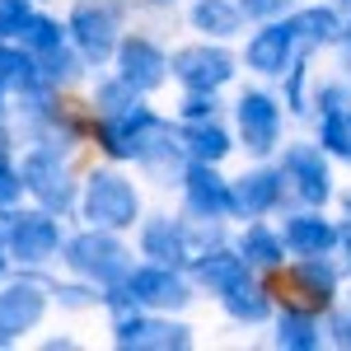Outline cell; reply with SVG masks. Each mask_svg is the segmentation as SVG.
Here are the masks:
<instances>
[{
    "mask_svg": "<svg viewBox=\"0 0 351 351\" xmlns=\"http://www.w3.org/2000/svg\"><path fill=\"white\" fill-rule=\"evenodd\" d=\"M75 216L84 225H99V230H117L127 234L136 230V220L145 216V197L141 183L132 173H122V164H99L80 178V202H75Z\"/></svg>",
    "mask_w": 351,
    "mask_h": 351,
    "instance_id": "1",
    "label": "cell"
},
{
    "mask_svg": "<svg viewBox=\"0 0 351 351\" xmlns=\"http://www.w3.org/2000/svg\"><path fill=\"white\" fill-rule=\"evenodd\" d=\"M61 267L71 271V276H80L89 286H112V281H122L136 263V248L117 230H99V225H84L75 234H66L61 239V258H56Z\"/></svg>",
    "mask_w": 351,
    "mask_h": 351,
    "instance_id": "2",
    "label": "cell"
},
{
    "mask_svg": "<svg viewBox=\"0 0 351 351\" xmlns=\"http://www.w3.org/2000/svg\"><path fill=\"white\" fill-rule=\"evenodd\" d=\"M19 173H24V197H33V206L52 211V216H75L80 202V173L71 169V150L61 145H24L19 155Z\"/></svg>",
    "mask_w": 351,
    "mask_h": 351,
    "instance_id": "3",
    "label": "cell"
},
{
    "mask_svg": "<svg viewBox=\"0 0 351 351\" xmlns=\"http://www.w3.org/2000/svg\"><path fill=\"white\" fill-rule=\"evenodd\" d=\"M61 239H66V230H61V216L52 211H43V206H5V253H10V263L14 267H33V271H47L61 258Z\"/></svg>",
    "mask_w": 351,
    "mask_h": 351,
    "instance_id": "4",
    "label": "cell"
},
{
    "mask_svg": "<svg viewBox=\"0 0 351 351\" xmlns=\"http://www.w3.org/2000/svg\"><path fill=\"white\" fill-rule=\"evenodd\" d=\"M234 108V141L248 160H271L286 141V104L267 84H243Z\"/></svg>",
    "mask_w": 351,
    "mask_h": 351,
    "instance_id": "5",
    "label": "cell"
},
{
    "mask_svg": "<svg viewBox=\"0 0 351 351\" xmlns=\"http://www.w3.org/2000/svg\"><path fill=\"white\" fill-rule=\"evenodd\" d=\"M271 160L286 178L291 206H332L337 173H332V160H328V150L319 141H281V150Z\"/></svg>",
    "mask_w": 351,
    "mask_h": 351,
    "instance_id": "6",
    "label": "cell"
},
{
    "mask_svg": "<svg viewBox=\"0 0 351 351\" xmlns=\"http://www.w3.org/2000/svg\"><path fill=\"white\" fill-rule=\"evenodd\" d=\"M52 309V276L19 267L0 281V347H19Z\"/></svg>",
    "mask_w": 351,
    "mask_h": 351,
    "instance_id": "7",
    "label": "cell"
},
{
    "mask_svg": "<svg viewBox=\"0 0 351 351\" xmlns=\"http://www.w3.org/2000/svg\"><path fill=\"white\" fill-rule=\"evenodd\" d=\"M127 19V5L122 0H75L71 14H66V38L71 47L84 56L89 71H104L117 52V38L127 33L122 28Z\"/></svg>",
    "mask_w": 351,
    "mask_h": 351,
    "instance_id": "8",
    "label": "cell"
},
{
    "mask_svg": "<svg viewBox=\"0 0 351 351\" xmlns=\"http://www.w3.org/2000/svg\"><path fill=\"white\" fill-rule=\"evenodd\" d=\"M169 122L164 112H155L145 99L132 104L127 112H108V117H94L89 122V141L104 150V160L112 164H136L145 155V145L160 136V127Z\"/></svg>",
    "mask_w": 351,
    "mask_h": 351,
    "instance_id": "9",
    "label": "cell"
},
{
    "mask_svg": "<svg viewBox=\"0 0 351 351\" xmlns=\"http://www.w3.org/2000/svg\"><path fill=\"white\" fill-rule=\"evenodd\" d=\"M342 286H347V267H342V258H337V253L286 258L276 300H295V304H304V309L328 314V309H332V300L342 295Z\"/></svg>",
    "mask_w": 351,
    "mask_h": 351,
    "instance_id": "10",
    "label": "cell"
},
{
    "mask_svg": "<svg viewBox=\"0 0 351 351\" xmlns=\"http://www.w3.org/2000/svg\"><path fill=\"white\" fill-rule=\"evenodd\" d=\"M169 80L178 89H230L239 80V52L216 38H197L169 52Z\"/></svg>",
    "mask_w": 351,
    "mask_h": 351,
    "instance_id": "11",
    "label": "cell"
},
{
    "mask_svg": "<svg viewBox=\"0 0 351 351\" xmlns=\"http://www.w3.org/2000/svg\"><path fill=\"white\" fill-rule=\"evenodd\" d=\"M291 206V192L276 160H253L243 173L230 178V220H271Z\"/></svg>",
    "mask_w": 351,
    "mask_h": 351,
    "instance_id": "12",
    "label": "cell"
},
{
    "mask_svg": "<svg viewBox=\"0 0 351 351\" xmlns=\"http://www.w3.org/2000/svg\"><path fill=\"white\" fill-rule=\"evenodd\" d=\"M127 295L141 304V309H155V314H183L197 304V286L183 267H164V263H132V271L122 276Z\"/></svg>",
    "mask_w": 351,
    "mask_h": 351,
    "instance_id": "13",
    "label": "cell"
},
{
    "mask_svg": "<svg viewBox=\"0 0 351 351\" xmlns=\"http://www.w3.org/2000/svg\"><path fill=\"white\" fill-rule=\"evenodd\" d=\"M108 332L117 351H188L197 342L188 319L155 314V309H132L127 319H112Z\"/></svg>",
    "mask_w": 351,
    "mask_h": 351,
    "instance_id": "14",
    "label": "cell"
},
{
    "mask_svg": "<svg viewBox=\"0 0 351 351\" xmlns=\"http://www.w3.org/2000/svg\"><path fill=\"white\" fill-rule=\"evenodd\" d=\"M295 52L300 47L291 33V19H267V24H248L239 66H248V75H258V80H281Z\"/></svg>",
    "mask_w": 351,
    "mask_h": 351,
    "instance_id": "15",
    "label": "cell"
},
{
    "mask_svg": "<svg viewBox=\"0 0 351 351\" xmlns=\"http://www.w3.org/2000/svg\"><path fill=\"white\" fill-rule=\"evenodd\" d=\"M108 66L132 84L136 94H145V99H150L155 89L169 84V52H164L150 33H122Z\"/></svg>",
    "mask_w": 351,
    "mask_h": 351,
    "instance_id": "16",
    "label": "cell"
},
{
    "mask_svg": "<svg viewBox=\"0 0 351 351\" xmlns=\"http://www.w3.org/2000/svg\"><path fill=\"white\" fill-rule=\"evenodd\" d=\"M178 197H183V216L230 220V178L220 173V164L188 160L178 173Z\"/></svg>",
    "mask_w": 351,
    "mask_h": 351,
    "instance_id": "17",
    "label": "cell"
},
{
    "mask_svg": "<svg viewBox=\"0 0 351 351\" xmlns=\"http://www.w3.org/2000/svg\"><path fill=\"white\" fill-rule=\"evenodd\" d=\"M276 230H281V243L291 258L337 253V220L328 216V206H286Z\"/></svg>",
    "mask_w": 351,
    "mask_h": 351,
    "instance_id": "18",
    "label": "cell"
},
{
    "mask_svg": "<svg viewBox=\"0 0 351 351\" xmlns=\"http://www.w3.org/2000/svg\"><path fill=\"white\" fill-rule=\"evenodd\" d=\"M136 253L145 263H164V267H183L188 271V225H183V211L169 216V211H155V216L136 220Z\"/></svg>",
    "mask_w": 351,
    "mask_h": 351,
    "instance_id": "19",
    "label": "cell"
},
{
    "mask_svg": "<svg viewBox=\"0 0 351 351\" xmlns=\"http://www.w3.org/2000/svg\"><path fill=\"white\" fill-rule=\"evenodd\" d=\"M286 19H291V33H295V47L309 56L332 52V43L342 38V24H347V14L332 0H295V10Z\"/></svg>",
    "mask_w": 351,
    "mask_h": 351,
    "instance_id": "20",
    "label": "cell"
},
{
    "mask_svg": "<svg viewBox=\"0 0 351 351\" xmlns=\"http://www.w3.org/2000/svg\"><path fill=\"white\" fill-rule=\"evenodd\" d=\"M216 304H220V314H225L230 324L263 328V324H271V314H276V286H271V276H263V271H248L239 286H230Z\"/></svg>",
    "mask_w": 351,
    "mask_h": 351,
    "instance_id": "21",
    "label": "cell"
},
{
    "mask_svg": "<svg viewBox=\"0 0 351 351\" xmlns=\"http://www.w3.org/2000/svg\"><path fill=\"white\" fill-rule=\"evenodd\" d=\"M271 347L276 351H324L328 332H324V314L304 309L295 300H276L271 314Z\"/></svg>",
    "mask_w": 351,
    "mask_h": 351,
    "instance_id": "22",
    "label": "cell"
},
{
    "mask_svg": "<svg viewBox=\"0 0 351 351\" xmlns=\"http://www.w3.org/2000/svg\"><path fill=\"white\" fill-rule=\"evenodd\" d=\"M248 271H253V267L243 263V253L225 239V243H216V248H206V253L188 267V276H192V286H197V295L220 300L230 286H239Z\"/></svg>",
    "mask_w": 351,
    "mask_h": 351,
    "instance_id": "23",
    "label": "cell"
},
{
    "mask_svg": "<svg viewBox=\"0 0 351 351\" xmlns=\"http://www.w3.org/2000/svg\"><path fill=\"white\" fill-rule=\"evenodd\" d=\"M178 122V117H173ZM178 141H183V150H188V160H202V164H225L234 150H239V141H234V127L225 122V112L220 117H197V122H178Z\"/></svg>",
    "mask_w": 351,
    "mask_h": 351,
    "instance_id": "24",
    "label": "cell"
},
{
    "mask_svg": "<svg viewBox=\"0 0 351 351\" xmlns=\"http://www.w3.org/2000/svg\"><path fill=\"white\" fill-rule=\"evenodd\" d=\"M230 243L243 253V263L253 271H263V276H281L286 258H291L286 243H281V230H276L271 220H243V230Z\"/></svg>",
    "mask_w": 351,
    "mask_h": 351,
    "instance_id": "25",
    "label": "cell"
},
{
    "mask_svg": "<svg viewBox=\"0 0 351 351\" xmlns=\"http://www.w3.org/2000/svg\"><path fill=\"white\" fill-rule=\"evenodd\" d=\"M188 24L202 38H216V43H234L248 33V19L239 14L234 0H188Z\"/></svg>",
    "mask_w": 351,
    "mask_h": 351,
    "instance_id": "26",
    "label": "cell"
},
{
    "mask_svg": "<svg viewBox=\"0 0 351 351\" xmlns=\"http://www.w3.org/2000/svg\"><path fill=\"white\" fill-rule=\"evenodd\" d=\"M19 47H28L33 56H47L56 52V47H66L71 38H66V19H56V14H47V10H38L33 5V14L24 19V28H19V38H14Z\"/></svg>",
    "mask_w": 351,
    "mask_h": 351,
    "instance_id": "27",
    "label": "cell"
},
{
    "mask_svg": "<svg viewBox=\"0 0 351 351\" xmlns=\"http://www.w3.org/2000/svg\"><path fill=\"white\" fill-rule=\"evenodd\" d=\"M314 141L328 150L332 164H347L351 169V108H337V112L314 117Z\"/></svg>",
    "mask_w": 351,
    "mask_h": 351,
    "instance_id": "28",
    "label": "cell"
},
{
    "mask_svg": "<svg viewBox=\"0 0 351 351\" xmlns=\"http://www.w3.org/2000/svg\"><path fill=\"white\" fill-rule=\"evenodd\" d=\"M309 52H295V61L281 75V104L291 117H309V94H314V71H309Z\"/></svg>",
    "mask_w": 351,
    "mask_h": 351,
    "instance_id": "29",
    "label": "cell"
},
{
    "mask_svg": "<svg viewBox=\"0 0 351 351\" xmlns=\"http://www.w3.org/2000/svg\"><path fill=\"white\" fill-rule=\"evenodd\" d=\"M38 71H43V80L52 84V89H75V84L89 75V66H84V56L66 43V47H56V52H47V56H38Z\"/></svg>",
    "mask_w": 351,
    "mask_h": 351,
    "instance_id": "30",
    "label": "cell"
},
{
    "mask_svg": "<svg viewBox=\"0 0 351 351\" xmlns=\"http://www.w3.org/2000/svg\"><path fill=\"white\" fill-rule=\"evenodd\" d=\"M141 99H145V94H136L132 84L117 75V71H108V75H99V80H94V89H89V112H94V117L127 112L132 104H141Z\"/></svg>",
    "mask_w": 351,
    "mask_h": 351,
    "instance_id": "31",
    "label": "cell"
},
{
    "mask_svg": "<svg viewBox=\"0 0 351 351\" xmlns=\"http://www.w3.org/2000/svg\"><path fill=\"white\" fill-rule=\"evenodd\" d=\"M52 304L66 309V314H89V309H99V286H89V281H80V276L52 281Z\"/></svg>",
    "mask_w": 351,
    "mask_h": 351,
    "instance_id": "32",
    "label": "cell"
},
{
    "mask_svg": "<svg viewBox=\"0 0 351 351\" xmlns=\"http://www.w3.org/2000/svg\"><path fill=\"white\" fill-rule=\"evenodd\" d=\"M351 108V80L347 75H328V80H314V94H309V112L324 117V112Z\"/></svg>",
    "mask_w": 351,
    "mask_h": 351,
    "instance_id": "33",
    "label": "cell"
},
{
    "mask_svg": "<svg viewBox=\"0 0 351 351\" xmlns=\"http://www.w3.org/2000/svg\"><path fill=\"white\" fill-rule=\"evenodd\" d=\"M220 112H225L220 89H183L173 117H178V122H197V117H220Z\"/></svg>",
    "mask_w": 351,
    "mask_h": 351,
    "instance_id": "34",
    "label": "cell"
},
{
    "mask_svg": "<svg viewBox=\"0 0 351 351\" xmlns=\"http://www.w3.org/2000/svg\"><path fill=\"white\" fill-rule=\"evenodd\" d=\"M324 332H328V347L351 351V300H332V309L324 314Z\"/></svg>",
    "mask_w": 351,
    "mask_h": 351,
    "instance_id": "35",
    "label": "cell"
},
{
    "mask_svg": "<svg viewBox=\"0 0 351 351\" xmlns=\"http://www.w3.org/2000/svg\"><path fill=\"white\" fill-rule=\"evenodd\" d=\"M239 5V14L248 24H267V19H286L291 10H295V0H234Z\"/></svg>",
    "mask_w": 351,
    "mask_h": 351,
    "instance_id": "36",
    "label": "cell"
},
{
    "mask_svg": "<svg viewBox=\"0 0 351 351\" xmlns=\"http://www.w3.org/2000/svg\"><path fill=\"white\" fill-rule=\"evenodd\" d=\"M28 14H33V0H0V38H19Z\"/></svg>",
    "mask_w": 351,
    "mask_h": 351,
    "instance_id": "37",
    "label": "cell"
},
{
    "mask_svg": "<svg viewBox=\"0 0 351 351\" xmlns=\"http://www.w3.org/2000/svg\"><path fill=\"white\" fill-rule=\"evenodd\" d=\"M19 202H24V173L14 160H5L0 164V206H19Z\"/></svg>",
    "mask_w": 351,
    "mask_h": 351,
    "instance_id": "38",
    "label": "cell"
},
{
    "mask_svg": "<svg viewBox=\"0 0 351 351\" xmlns=\"http://www.w3.org/2000/svg\"><path fill=\"white\" fill-rule=\"evenodd\" d=\"M332 52H337V71L351 80V14H347V24H342V38L332 43Z\"/></svg>",
    "mask_w": 351,
    "mask_h": 351,
    "instance_id": "39",
    "label": "cell"
},
{
    "mask_svg": "<svg viewBox=\"0 0 351 351\" xmlns=\"http://www.w3.org/2000/svg\"><path fill=\"white\" fill-rule=\"evenodd\" d=\"M337 258H342V267L351 276V220H337Z\"/></svg>",
    "mask_w": 351,
    "mask_h": 351,
    "instance_id": "40",
    "label": "cell"
},
{
    "mask_svg": "<svg viewBox=\"0 0 351 351\" xmlns=\"http://www.w3.org/2000/svg\"><path fill=\"white\" fill-rule=\"evenodd\" d=\"M75 347V337H47V342H43V351H71Z\"/></svg>",
    "mask_w": 351,
    "mask_h": 351,
    "instance_id": "41",
    "label": "cell"
},
{
    "mask_svg": "<svg viewBox=\"0 0 351 351\" xmlns=\"http://www.w3.org/2000/svg\"><path fill=\"white\" fill-rule=\"evenodd\" d=\"M332 202H337V206H342V220H351V188H347V192H337V197H332Z\"/></svg>",
    "mask_w": 351,
    "mask_h": 351,
    "instance_id": "42",
    "label": "cell"
},
{
    "mask_svg": "<svg viewBox=\"0 0 351 351\" xmlns=\"http://www.w3.org/2000/svg\"><path fill=\"white\" fill-rule=\"evenodd\" d=\"M10 271H14V263H10V253H5V248H0V281H5V276H10Z\"/></svg>",
    "mask_w": 351,
    "mask_h": 351,
    "instance_id": "43",
    "label": "cell"
},
{
    "mask_svg": "<svg viewBox=\"0 0 351 351\" xmlns=\"http://www.w3.org/2000/svg\"><path fill=\"white\" fill-rule=\"evenodd\" d=\"M136 5H150V10H169V5H178V0H136Z\"/></svg>",
    "mask_w": 351,
    "mask_h": 351,
    "instance_id": "44",
    "label": "cell"
},
{
    "mask_svg": "<svg viewBox=\"0 0 351 351\" xmlns=\"http://www.w3.org/2000/svg\"><path fill=\"white\" fill-rule=\"evenodd\" d=\"M5 112H10V89L0 84V117H5Z\"/></svg>",
    "mask_w": 351,
    "mask_h": 351,
    "instance_id": "45",
    "label": "cell"
},
{
    "mask_svg": "<svg viewBox=\"0 0 351 351\" xmlns=\"http://www.w3.org/2000/svg\"><path fill=\"white\" fill-rule=\"evenodd\" d=\"M332 5H337V10H342V14H351V0H332Z\"/></svg>",
    "mask_w": 351,
    "mask_h": 351,
    "instance_id": "46",
    "label": "cell"
}]
</instances>
